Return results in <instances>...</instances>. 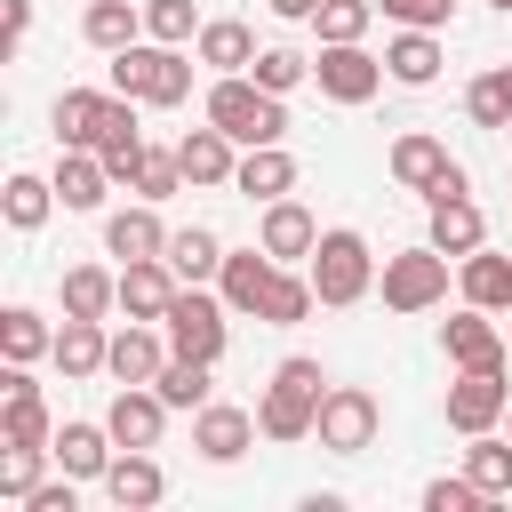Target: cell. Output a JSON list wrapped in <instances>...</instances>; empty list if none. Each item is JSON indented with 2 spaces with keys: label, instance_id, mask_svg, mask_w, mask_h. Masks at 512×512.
Wrapping results in <instances>:
<instances>
[{
  "label": "cell",
  "instance_id": "cell-1",
  "mask_svg": "<svg viewBox=\"0 0 512 512\" xmlns=\"http://www.w3.org/2000/svg\"><path fill=\"white\" fill-rule=\"evenodd\" d=\"M320 400H328V376H320V360H280L272 368V384H264V400H256V424H264V440H312V424H320Z\"/></svg>",
  "mask_w": 512,
  "mask_h": 512
},
{
  "label": "cell",
  "instance_id": "cell-2",
  "mask_svg": "<svg viewBox=\"0 0 512 512\" xmlns=\"http://www.w3.org/2000/svg\"><path fill=\"white\" fill-rule=\"evenodd\" d=\"M208 120H216L232 144H280V136H288V104H280L272 88H256L248 72H216Z\"/></svg>",
  "mask_w": 512,
  "mask_h": 512
},
{
  "label": "cell",
  "instance_id": "cell-3",
  "mask_svg": "<svg viewBox=\"0 0 512 512\" xmlns=\"http://www.w3.org/2000/svg\"><path fill=\"white\" fill-rule=\"evenodd\" d=\"M112 88L136 104H184L192 96V56H176L168 40H136L112 56Z\"/></svg>",
  "mask_w": 512,
  "mask_h": 512
},
{
  "label": "cell",
  "instance_id": "cell-4",
  "mask_svg": "<svg viewBox=\"0 0 512 512\" xmlns=\"http://www.w3.org/2000/svg\"><path fill=\"white\" fill-rule=\"evenodd\" d=\"M304 272H312V296L320 304H360L368 288H376V256H368V240L360 232H320V248L304 256Z\"/></svg>",
  "mask_w": 512,
  "mask_h": 512
},
{
  "label": "cell",
  "instance_id": "cell-5",
  "mask_svg": "<svg viewBox=\"0 0 512 512\" xmlns=\"http://www.w3.org/2000/svg\"><path fill=\"white\" fill-rule=\"evenodd\" d=\"M232 304H216V296H200L192 280L176 288V304L160 312V328H168V352H184V360H224V336H232V320H224Z\"/></svg>",
  "mask_w": 512,
  "mask_h": 512
},
{
  "label": "cell",
  "instance_id": "cell-6",
  "mask_svg": "<svg viewBox=\"0 0 512 512\" xmlns=\"http://www.w3.org/2000/svg\"><path fill=\"white\" fill-rule=\"evenodd\" d=\"M440 296H448V256L432 240L384 256V312H432Z\"/></svg>",
  "mask_w": 512,
  "mask_h": 512
},
{
  "label": "cell",
  "instance_id": "cell-7",
  "mask_svg": "<svg viewBox=\"0 0 512 512\" xmlns=\"http://www.w3.org/2000/svg\"><path fill=\"white\" fill-rule=\"evenodd\" d=\"M376 424H384V408H376V392H360V384H328V400H320V448L328 456H360V448H376Z\"/></svg>",
  "mask_w": 512,
  "mask_h": 512
},
{
  "label": "cell",
  "instance_id": "cell-8",
  "mask_svg": "<svg viewBox=\"0 0 512 512\" xmlns=\"http://www.w3.org/2000/svg\"><path fill=\"white\" fill-rule=\"evenodd\" d=\"M320 96L328 104H368L384 88V56H368L360 40H320V64H312Z\"/></svg>",
  "mask_w": 512,
  "mask_h": 512
},
{
  "label": "cell",
  "instance_id": "cell-9",
  "mask_svg": "<svg viewBox=\"0 0 512 512\" xmlns=\"http://www.w3.org/2000/svg\"><path fill=\"white\" fill-rule=\"evenodd\" d=\"M512 408V384H504V368H464L456 384H448V432H488L496 416Z\"/></svg>",
  "mask_w": 512,
  "mask_h": 512
},
{
  "label": "cell",
  "instance_id": "cell-10",
  "mask_svg": "<svg viewBox=\"0 0 512 512\" xmlns=\"http://www.w3.org/2000/svg\"><path fill=\"white\" fill-rule=\"evenodd\" d=\"M256 432H264V424H256V408H232V400H208V408H192V448H200L208 464H240Z\"/></svg>",
  "mask_w": 512,
  "mask_h": 512
},
{
  "label": "cell",
  "instance_id": "cell-11",
  "mask_svg": "<svg viewBox=\"0 0 512 512\" xmlns=\"http://www.w3.org/2000/svg\"><path fill=\"white\" fill-rule=\"evenodd\" d=\"M104 192H112L104 152H88V144H56V200H64L72 216H88V208H104Z\"/></svg>",
  "mask_w": 512,
  "mask_h": 512
},
{
  "label": "cell",
  "instance_id": "cell-12",
  "mask_svg": "<svg viewBox=\"0 0 512 512\" xmlns=\"http://www.w3.org/2000/svg\"><path fill=\"white\" fill-rule=\"evenodd\" d=\"M272 272H280V256H272L264 240H256V248H224V272H216V280H224V304H232V312H256V320H264Z\"/></svg>",
  "mask_w": 512,
  "mask_h": 512
},
{
  "label": "cell",
  "instance_id": "cell-13",
  "mask_svg": "<svg viewBox=\"0 0 512 512\" xmlns=\"http://www.w3.org/2000/svg\"><path fill=\"white\" fill-rule=\"evenodd\" d=\"M176 264L168 256H136V264H120V312L128 320H160L168 304H176Z\"/></svg>",
  "mask_w": 512,
  "mask_h": 512
},
{
  "label": "cell",
  "instance_id": "cell-14",
  "mask_svg": "<svg viewBox=\"0 0 512 512\" xmlns=\"http://www.w3.org/2000/svg\"><path fill=\"white\" fill-rule=\"evenodd\" d=\"M104 424H112V440H120V448H160L168 400H160L152 384H120V392H112V408H104Z\"/></svg>",
  "mask_w": 512,
  "mask_h": 512
},
{
  "label": "cell",
  "instance_id": "cell-15",
  "mask_svg": "<svg viewBox=\"0 0 512 512\" xmlns=\"http://www.w3.org/2000/svg\"><path fill=\"white\" fill-rule=\"evenodd\" d=\"M104 368H112L120 384H152V376L168 368V328H152V320H128V328L112 336Z\"/></svg>",
  "mask_w": 512,
  "mask_h": 512
},
{
  "label": "cell",
  "instance_id": "cell-16",
  "mask_svg": "<svg viewBox=\"0 0 512 512\" xmlns=\"http://www.w3.org/2000/svg\"><path fill=\"white\" fill-rule=\"evenodd\" d=\"M48 448H56V464H64L72 480H104L120 440H112V424H80V416H72V424H56V440H48Z\"/></svg>",
  "mask_w": 512,
  "mask_h": 512
},
{
  "label": "cell",
  "instance_id": "cell-17",
  "mask_svg": "<svg viewBox=\"0 0 512 512\" xmlns=\"http://www.w3.org/2000/svg\"><path fill=\"white\" fill-rule=\"evenodd\" d=\"M104 496H112L120 512H152V504L168 496V480H160L152 448H120V456H112V472H104Z\"/></svg>",
  "mask_w": 512,
  "mask_h": 512
},
{
  "label": "cell",
  "instance_id": "cell-18",
  "mask_svg": "<svg viewBox=\"0 0 512 512\" xmlns=\"http://www.w3.org/2000/svg\"><path fill=\"white\" fill-rule=\"evenodd\" d=\"M256 240H264L280 264H296V256H312V248H320V224H312V208H304V200H264Z\"/></svg>",
  "mask_w": 512,
  "mask_h": 512
},
{
  "label": "cell",
  "instance_id": "cell-19",
  "mask_svg": "<svg viewBox=\"0 0 512 512\" xmlns=\"http://www.w3.org/2000/svg\"><path fill=\"white\" fill-rule=\"evenodd\" d=\"M176 160H184V184H232V168H240V160H232V136H224L216 120H208V128H184V136H176Z\"/></svg>",
  "mask_w": 512,
  "mask_h": 512
},
{
  "label": "cell",
  "instance_id": "cell-20",
  "mask_svg": "<svg viewBox=\"0 0 512 512\" xmlns=\"http://www.w3.org/2000/svg\"><path fill=\"white\" fill-rule=\"evenodd\" d=\"M440 344H448V360H456V368H504V336H496V320H488L480 304H464V312L448 320V336H440Z\"/></svg>",
  "mask_w": 512,
  "mask_h": 512
},
{
  "label": "cell",
  "instance_id": "cell-21",
  "mask_svg": "<svg viewBox=\"0 0 512 512\" xmlns=\"http://www.w3.org/2000/svg\"><path fill=\"white\" fill-rule=\"evenodd\" d=\"M232 184H240L248 200H288V192H296V160H288L280 144H248L240 168H232Z\"/></svg>",
  "mask_w": 512,
  "mask_h": 512
},
{
  "label": "cell",
  "instance_id": "cell-22",
  "mask_svg": "<svg viewBox=\"0 0 512 512\" xmlns=\"http://www.w3.org/2000/svg\"><path fill=\"white\" fill-rule=\"evenodd\" d=\"M432 248L440 256H472V248H488V224H480V208L464 200V192H448V200H432Z\"/></svg>",
  "mask_w": 512,
  "mask_h": 512
},
{
  "label": "cell",
  "instance_id": "cell-23",
  "mask_svg": "<svg viewBox=\"0 0 512 512\" xmlns=\"http://www.w3.org/2000/svg\"><path fill=\"white\" fill-rule=\"evenodd\" d=\"M104 248H112L120 264H136V256H168V224L152 216V200H144V208H120V216H104Z\"/></svg>",
  "mask_w": 512,
  "mask_h": 512
},
{
  "label": "cell",
  "instance_id": "cell-24",
  "mask_svg": "<svg viewBox=\"0 0 512 512\" xmlns=\"http://www.w3.org/2000/svg\"><path fill=\"white\" fill-rule=\"evenodd\" d=\"M448 168H456V160H448L440 136H400V144H392V184H408V192H424V200H432V184H440Z\"/></svg>",
  "mask_w": 512,
  "mask_h": 512
},
{
  "label": "cell",
  "instance_id": "cell-25",
  "mask_svg": "<svg viewBox=\"0 0 512 512\" xmlns=\"http://www.w3.org/2000/svg\"><path fill=\"white\" fill-rule=\"evenodd\" d=\"M104 112H112V96H96V88H64L56 96V144H88L96 152V136H104Z\"/></svg>",
  "mask_w": 512,
  "mask_h": 512
},
{
  "label": "cell",
  "instance_id": "cell-26",
  "mask_svg": "<svg viewBox=\"0 0 512 512\" xmlns=\"http://www.w3.org/2000/svg\"><path fill=\"white\" fill-rule=\"evenodd\" d=\"M104 352H112L104 320H80V312H64V328H56V368H64V376H96V368H104Z\"/></svg>",
  "mask_w": 512,
  "mask_h": 512
},
{
  "label": "cell",
  "instance_id": "cell-27",
  "mask_svg": "<svg viewBox=\"0 0 512 512\" xmlns=\"http://www.w3.org/2000/svg\"><path fill=\"white\" fill-rule=\"evenodd\" d=\"M80 32H88V48L120 56V48H136V40H144V8H128V0H88Z\"/></svg>",
  "mask_w": 512,
  "mask_h": 512
},
{
  "label": "cell",
  "instance_id": "cell-28",
  "mask_svg": "<svg viewBox=\"0 0 512 512\" xmlns=\"http://www.w3.org/2000/svg\"><path fill=\"white\" fill-rule=\"evenodd\" d=\"M384 72H392L400 88H432V72H440V40L416 32V24H400V40L384 48Z\"/></svg>",
  "mask_w": 512,
  "mask_h": 512
},
{
  "label": "cell",
  "instance_id": "cell-29",
  "mask_svg": "<svg viewBox=\"0 0 512 512\" xmlns=\"http://www.w3.org/2000/svg\"><path fill=\"white\" fill-rule=\"evenodd\" d=\"M40 352H56L48 320H40L32 304H8V312H0V360H8V368H32Z\"/></svg>",
  "mask_w": 512,
  "mask_h": 512
},
{
  "label": "cell",
  "instance_id": "cell-30",
  "mask_svg": "<svg viewBox=\"0 0 512 512\" xmlns=\"http://www.w3.org/2000/svg\"><path fill=\"white\" fill-rule=\"evenodd\" d=\"M464 304H480V312H512V256L472 248V256H464Z\"/></svg>",
  "mask_w": 512,
  "mask_h": 512
},
{
  "label": "cell",
  "instance_id": "cell-31",
  "mask_svg": "<svg viewBox=\"0 0 512 512\" xmlns=\"http://www.w3.org/2000/svg\"><path fill=\"white\" fill-rule=\"evenodd\" d=\"M200 64H216V72H248L256 64V32L248 24H232V16H216V24H200Z\"/></svg>",
  "mask_w": 512,
  "mask_h": 512
},
{
  "label": "cell",
  "instance_id": "cell-32",
  "mask_svg": "<svg viewBox=\"0 0 512 512\" xmlns=\"http://www.w3.org/2000/svg\"><path fill=\"white\" fill-rule=\"evenodd\" d=\"M48 208H64V200H56V176H8L0 216H8L16 232H40V224H48Z\"/></svg>",
  "mask_w": 512,
  "mask_h": 512
},
{
  "label": "cell",
  "instance_id": "cell-33",
  "mask_svg": "<svg viewBox=\"0 0 512 512\" xmlns=\"http://www.w3.org/2000/svg\"><path fill=\"white\" fill-rule=\"evenodd\" d=\"M168 264H176V280H216L224 272V240L208 232V224H192V232H168Z\"/></svg>",
  "mask_w": 512,
  "mask_h": 512
},
{
  "label": "cell",
  "instance_id": "cell-34",
  "mask_svg": "<svg viewBox=\"0 0 512 512\" xmlns=\"http://www.w3.org/2000/svg\"><path fill=\"white\" fill-rule=\"evenodd\" d=\"M112 304H120V272H104V264H72V272H64V312L104 320Z\"/></svg>",
  "mask_w": 512,
  "mask_h": 512
},
{
  "label": "cell",
  "instance_id": "cell-35",
  "mask_svg": "<svg viewBox=\"0 0 512 512\" xmlns=\"http://www.w3.org/2000/svg\"><path fill=\"white\" fill-rule=\"evenodd\" d=\"M464 480H472L480 496H512V440L472 432V448H464Z\"/></svg>",
  "mask_w": 512,
  "mask_h": 512
},
{
  "label": "cell",
  "instance_id": "cell-36",
  "mask_svg": "<svg viewBox=\"0 0 512 512\" xmlns=\"http://www.w3.org/2000/svg\"><path fill=\"white\" fill-rule=\"evenodd\" d=\"M208 368H216V360H184V352H168V368L152 376V392H160L168 408H208Z\"/></svg>",
  "mask_w": 512,
  "mask_h": 512
},
{
  "label": "cell",
  "instance_id": "cell-37",
  "mask_svg": "<svg viewBox=\"0 0 512 512\" xmlns=\"http://www.w3.org/2000/svg\"><path fill=\"white\" fill-rule=\"evenodd\" d=\"M464 112H472L480 128H512V64H496V72H480V80L464 88Z\"/></svg>",
  "mask_w": 512,
  "mask_h": 512
},
{
  "label": "cell",
  "instance_id": "cell-38",
  "mask_svg": "<svg viewBox=\"0 0 512 512\" xmlns=\"http://www.w3.org/2000/svg\"><path fill=\"white\" fill-rule=\"evenodd\" d=\"M312 304H320V296H312V272H304V280H296V272H272V296H264V320H272V328H296Z\"/></svg>",
  "mask_w": 512,
  "mask_h": 512
},
{
  "label": "cell",
  "instance_id": "cell-39",
  "mask_svg": "<svg viewBox=\"0 0 512 512\" xmlns=\"http://www.w3.org/2000/svg\"><path fill=\"white\" fill-rule=\"evenodd\" d=\"M144 40H168V48L200 40V16H192V0H144Z\"/></svg>",
  "mask_w": 512,
  "mask_h": 512
},
{
  "label": "cell",
  "instance_id": "cell-40",
  "mask_svg": "<svg viewBox=\"0 0 512 512\" xmlns=\"http://www.w3.org/2000/svg\"><path fill=\"white\" fill-rule=\"evenodd\" d=\"M304 72H312V56H296V48H256V64H248V80L272 88V96H288Z\"/></svg>",
  "mask_w": 512,
  "mask_h": 512
},
{
  "label": "cell",
  "instance_id": "cell-41",
  "mask_svg": "<svg viewBox=\"0 0 512 512\" xmlns=\"http://www.w3.org/2000/svg\"><path fill=\"white\" fill-rule=\"evenodd\" d=\"M312 24H320V40H360L376 24V0H320Z\"/></svg>",
  "mask_w": 512,
  "mask_h": 512
},
{
  "label": "cell",
  "instance_id": "cell-42",
  "mask_svg": "<svg viewBox=\"0 0 512 512\" xmlns=\"http://www.w3.org/2000/svg\"><path fill=\"white\" fill-rule=\"evenodd\" d=\"M48 456H56V448H16V440H8V456H0V496L24 504V496L40 488V464H48Z\"/></svg>",
  "mask_w": 512,
  "mask_h": 512
},
{
  "label": "cell",
  "instance_id": "cell-43",
  "mask_svg": "<svg viewBox=\"0 0 512 512\" xmlns=\"http://www.w3.org/2000/svg\"><path fill=\"white\" fill-rule=\"evenodd\" d=\"M176 184H184V160H176V152H144V168H136V192H144V200H168Z\"/></svg>",
  "mask_w": 512,
  "mask_h": 512
},
{
  "label": "cell",
  "instance_id": "cell-44",
  "mask_svg": "<svg viewBox=\"0 0 512 512\" xmlns=\"http://www.w3.org/2000/svg\"><path fill=\"white\" fill-rule=\"evenodd\" d=\"M448 8H456V0H376V16L416 24V32H440V24H448Z\"/></svg>",
  "mask_w": 512,
  "mask_h": 512
},
{
  "label": "cell",
  "instance_id": "cell-45",
  "mask_svg": "<svg viewBox=\"0 0 512 512\" xmlns=\"http://www.w3.org/2000/svg\"><path fill=\"white\" fill-rule=\"evenodd\" d=\"M472 504H488L472 480H424V512H472Z\"/></svg>",
  "mask_w": 512,
  "mask_h": 512
},
{
  "label": "cell",
  "instance_id": "cell-46",
  "mask_svg": "<svg viewBox=\"0 0 512 512\" xmlns=\"http://www.w3.org/2000/svg\"><path fill=\"white\" fill-rule=\"evenodd\" d=\"M24 512H80V496H72V472H64V480H40V488L24 496Z\"/></svg>",
  "mask_w": 512,
  "mask_h": 512
},
{
  "label": "cell",
  "instance_id": "cell-47",
  "mask_svg": "<svg viewBox=\"0 0 512 512\" xmlns=\"http://www.w3.org/2000/svg\"><path fill=\"white\" fill-rule=\"evenodd\" d=\"M24 32H32V0H8V32H0V56H16V48H24Z\"/></svg>",
  "mask_w": 512,
  "mask_h": 512
},
{
  "label": "cell",
  "instance_id": "cell-48",
  "mask_svg": "<svg viewBox=\"0 0 512 512\" xmlns=\"http://www.w3.org/2000/svg\"><path fill=\"white\" fill-rule=\"evenodd\" d=\"M320 0H272V16H312Z\"/></svg>",
  "mask_w": 512,
  "mask_h": 512
},
{
  "label": "cell",
  "instance_id": "cell-49",
  "mask_svg": "<svg viewBox=\"0 0 512 512\" xmlns=\"http://www.w3.org/2000/svg\"><path fill=\"white\" fill-rule=\"evenodd\" d=\"M488 8H504V16H512V0H488Z\"/></svg>",
  "mask_w": 512,
  "mask_h": 512
}]
</instances>
